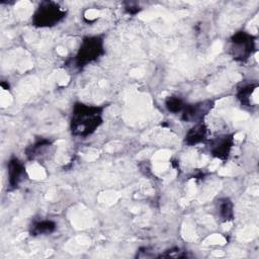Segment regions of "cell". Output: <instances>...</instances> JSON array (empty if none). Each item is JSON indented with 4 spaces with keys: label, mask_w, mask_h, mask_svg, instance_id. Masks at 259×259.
I'll return each instance as SVG.
<instances>
[{
    "label": "cell",
    "mask_w": 259,
    "mask_h": 259,
    "mask_svg": "<svg viewBox=\"0 0 259 259\" xmlns=\"http://www.w3.org/2000/svg\"><path fill=\"white\" fill-rule=\"evenodd\" d=\"M23 167L17 160L10 161L9 164V180L13 185H17L23 174Z\"/></svg>",
    "instance_id": "4"
},
{
    "label": "cell",
    "mask_w": 259,
    "mask_h": 259,
    "mask_svg": "<svg viewBox=\"0 0 259 259\" xmlns=\"http://www.w3.org/2000/svg\"><path fill=\"white\" fill-rule=\"evenodd\" d=\"M101 45V41L96 37L86 39L80 48L78 54L79 63H87L96 59L102 51Z\"/></svg>",
    "instance_id": "3"
},
{
    "label": "cell",
    "mask_w": 259,
    "mask_h": 259,
    "mask_svg": "<svg viewBox=\"0 0 259 259\" xmlns=\"http://www.w3.org/2000/svg\"><path fill=\"white\" fill-rule=\"evenodd\" d=\"M205 133L202 126H196L195 128H192L189 134L187 139L190 141V143H198L201 140H203Z\"/></svg>",
    "instance_id": "5"
},
{
    "label": "cell",
    "mask_w": 259,
    "mask_h": 259,
    "mask_svg": "<svg viewBox=\"0 0 259 259\" xmlns=\"http://www.w3.org/2000/svg\"><path fill=\"white\" fill-rule=\"evenodd\" d=\"M64 16V11L53 2H46L40 5L34 15V23L40 26H48L57 23Z\"/></svg>",
    "instance_id": "2"
},
{
    "label": "cell",
    "mask_w": 259,
    "mask_h": 259,
    "mask_svg": "<svg viewBox=\"0 0 259 259\" xmlns=\"http://www.w3.org/2000/svg\"><path fill=\"white\" fill-rule=\"evenodd\" d=\"M167 105L171 111H177L181 109V101L177 98L169 99V101L167 102Z\"/></svg>",
    "instance_id": "6"
},
{
    "label": "cell",
    "mask_w": 259,
    "mask_h": 259,
    "mask_svg": "<svg viewBox=\"0 0 259 259\" xmlns=\"http://www.w3.org/2000/svg\"><path fill=\"white\" fill-rule=\"evenodd\" d=\"M101 122L98 108L80 104L75 107L72 119V132L76 135H88Z\"/></svg>",
    "instance_id": "1"
}]
</instances>
